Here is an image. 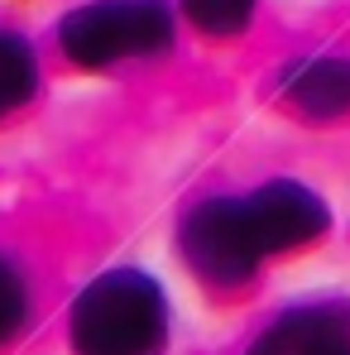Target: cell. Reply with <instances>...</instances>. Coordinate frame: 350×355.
<instances>
[{
	"instance_id": "6",
	"label": "cell",
	"mask_w": 350,
	"mask_h": 355,
	"mask_svg": "<svg viewBox=\"0 0 350 355\" xmlns=\"http://www.w3.org/2000/svg\"><path fill=\"white\" fill-rule=\"evenodd\" d=\"M283 96L292 111L312 120L350 116V58H307L283 77Z\"/></svg>"
},
{
	"instance_id": "5",
	"label": "cell",
	"mask_w": 350,
	"mask_h": 355,
	"mask_svg": "<svg viewBox=\"0 0 350 355\" xmlns=\"http://www.w3.org/2000/svg\"><path fill=\"white\" fill-rule=\"evenodd\" d=\"M250 355H350V307L346 302H312L283 312Z\"/></svg>"
},
{
	"instance_id": "1",
	"label": "cell",
	"mask_w": 350,
	"mask_h": 355,
	"mask_svg": "<svg viewBox=\"0 0 350 355\" xmlns=\"http://www.w3.org/2000/svg\"><path fill=\"white\" fill-rule=\"evenodd\" d=\"M168 331V302L134 269L101 274L72 307V346L82 355H154Z\"/></svg>"
},
{
	"instance_id": "2",
	"label": "cell",
	"mask_w": 350,
	"mask_h": 355,
	"mask_svg": "<svg viewBox=\"0 0 350 355\" xmlns=\"http://www.w3.org/2000/svg\"><path fill=\"white\" fill-rule=\"evenodd\" d=\"M173 44V15L164 0H91L58 24V49L77 67L149 58Z\"/></svg>"
},
{
	"instance_id": "8",
	"label": "cell",
	"mask_w": 350,
	"mask_h": 355,
	"mask_svg": "<svg viewBox=\"0 0 350 355\" xmlns=\"http://www.w3.org/2000/svg\"><path fill=\"white\" fill-rule=\"evenodd\" d=\"M182 10H187V19H192L197 29L226 39V34H240V29L250 24L254 0H182Z\"/></svg>"
},
{
	"instance_id": "4",
	"label": "cell",
	"mask_w": 350,
	"mask_h": 355,
	"mask_svg": "<svg viewBox=\"0 0 350 355\" xmlns=\"http://www.w3.org/2000/svg\"><path fill=\"white\" fill-rule=\"evenodd\" d=\"M182 254L211 284H240L254 274L259 250L250 245L245 226H240L235 197H211L182 221Z\"/></svg>"
},
{
	"instance_id": "7",
	"label": "cell",
	"mask_w": 350,
	"mask_h": 355,
	"mask_svg": "<svg viewBox=\"0 0 350 355\" xmlns=\"http://www.w3.org/2000/svg\"><path fill=\"white\" fill-rule=\"evenodd\" d=\"M39 92V62L19 34H0V116L19 111Z\"/></svg>"
},
{
	"instance_id": "9",
	"label": "cell",
	"mask_w": 350,
	"mask_h": 355,
	"mask_svg": "<svg viewBox=\"0 0 350 355\" xmlns=\"http://www.w3.org/2000/svg\"><path fill=\"white\" fill-rule=\"evenodd\" d=\"M24 307H29V297H24V279L15 274L10 259H0V341H10V336L19 331Z\"/></svg>"
},
{
	"instance_id": "3",
	"label": "cell",
	"mask_w": 350,
	"mask_h": 355,
	"mask_svg": "<svg viewBox=\"0 0 350 355\" xmlns=\"http://www.w3.org/2000/svg\"><path fill=\"white\" fill-rule=\"evenodd\" d=\"M235 211L259 259L307 245L326 231V202L302 182H264L250 197H235Z\"/></svg>"
}]
</instances>
